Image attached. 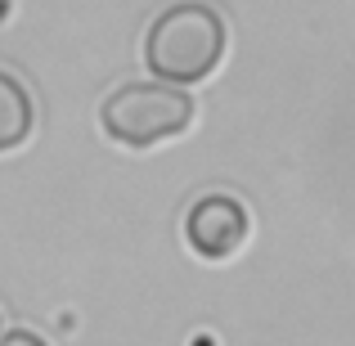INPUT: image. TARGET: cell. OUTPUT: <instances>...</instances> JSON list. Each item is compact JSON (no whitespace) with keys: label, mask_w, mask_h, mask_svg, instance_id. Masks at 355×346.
<instances>
[{"label":"cell","mask_w":355,"mask_h":346,"mask_svg":"<svg viewBox=\"0 0 355 346\" xmlns=\"http://www.w3.org/2000/svg\"><path fill=\"white\" fill-rule=\"evenodd\" d=\"M225 54V18L207 0H180L166 5L148 23L144 36V63L166 86H193L211 77Z\"/></svg>","instance_id":"6da1fadb"},{"label":"cell","mask_w":355,"mask_h":346,"mask_svg":"<svg viewBox=\"0 0 355 346\" xmlns=\"http://www.w3.org/2000/svg\"><path fill=\"white\" fill-rule=\"evenodd\" d=\"M108 139L126 148H148L175 139L189 130L193 121V99L180 86H166V81H126L99 108Z\"/></svg>","instance_id":"7a4b0ae2"},{"label":"cell","mask_w":355,"mask_h":346,"mask_svg":"<svg viewBox=\"0 0 355 346\" xmlns=\"http://www.w3.org/2000/svg\"><path fill=\"white\" fill-rule=\"evenodd\" d=\"M252 216L234 193H202L184 216V239L202 261H230L248 243Z\"/></svg>","instance_id":"3957f363"},{"label":"cell","mask_w":355,"mask_h":346,"mask_svg":"<svg viewBox=\"0 0 355 346\" xmlns=\"http://www.w3.org/2000/svg\"><path fill=\"white\" fill-rule=\"evenodd\" d=\"M32 126H36V104H32V95H27V86L14 72L0 68V153L27 144Z\"/></svg>","instance_id":"277c9868"},{"label":"cell","mask_w":355,"mask_h":346,"mask_svg":"<svg viewBox=\"0 0 355 346\" xmlns=\"http://www.w3.org/2000/svg\"><path fill=\"white\" fill-rule=\"evenodd\" d=\"M0 346H50L41 338V333H27V329H14V333H5L0 338Z\"/></svg>","instance_id":"5b68a950"}]
</instances>
